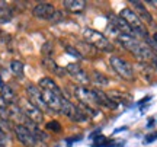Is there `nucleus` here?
Here are the masks:
<instances>
[{
	"mask_svg": "<svg viewBox=\"0 0 157 147\" xmlns=\"http://www.w3.org/2000/svg\"><path fill=\"white\" fill-rule=\"evenodd\" d=\"M118 42L125 48V50L131 51L140 61L146 63V61H153L154 60V52L151 51V48L146 44H143L140 41L137 40L135 37H129V35H122L119 34L118 35Z\"/></svg>",
	"mask_w": 157,
	"mask_h": 147,
	"instance_id": "1",
	"label": "nucleus"
},
{
	"mask_svg": "<svg viewBox=\"0 0 157 147\" xmlns=\"http://www.w3.org/2000/svg\"><path fill=\"white\" fill-rule=\"evenodd\" d=\"M83 37L86 42L92 45L96 50H101V51H106V52H111L113 51V45L112 42L108 40L106 37L101 32H98L95 29H90V28H84L83 29Z\"/></svg>",
	"mask_w": 157,
	"mask_h": 147,
	"instance_id": "2",
	"label": "nucleus"
},
{
	"mask_svg": "<svg viewBox=\"0 0 157 147\" xmlns=\"http://www.w3.org/2000/svg\"><path fill=\"white\" fill-rule=\"evenodd\" d=\"M119 16L129 25V28L132 29V32H134V37L135 35H141L144 38L148 37L144 23H143V21L138 17V15L134 10H131V9H122V10L119 12Z\"/></svg>",
	"mask_w": 157,
	"mask_h": 147,
	"instance_id": "3",
	"label": "nucleus"
},
{
	"mask_svg": "<svg viewBox=\"0 0 157 147\" xmlns=\"http://www.w3.org/2000/svg\"><path fill=\"white\" fill-rule=\"evenodd\" d=\"M111 67L115 70V73L122 77L124 80H134V70L131 67V64L128 61L122 60L121 57H117V56H112L111 57Z\"/></svg>",
	"mask_w": 157,
	"mask_h": 147,
	"instance_id": "4",
	"label": "nucleus"
},
{
	"mask_svg": "<svg viewBox=\"0 0 157 147\" xmlns=\"http://www.w3.org/2000/svg\"><path fill=\"white\" fill-rule=\"evenodd\" d=\"M26 95H28V101L32 105H35L42 112H50V109H48V106H47V103L44 101V93H42V91L39 89L38 86L28 85L26 86Z\"/></svg>",
	"mask_w": 157,
	"mask_h": 147,
	"instance_id": "5",
	"label": "nucleus"
},
{
	"mask_svg": "<svg viewBox=\"0 0 157 147\" xmlns=\"http://www.w3.org/2000/svg\"><path fill=\"white\" fill-rule=\"evenodd\" d=\"M19 106L22 108L23 114H25L34 124H36V125L42 124V121H44V114H42L41 109H38V108L35 106V105H32L29 101L19 102Z\"/></svg>",
	"mask_w": 157,
	"mask_h": 147,
	"instance_id": "6",
	"label": "nucleus"
},
{
	"mask_svg": "<svg viewBox=\"0 0 157 147\" xmlns=\"http://www.w3.org/2000/svg\"><path fill=\"white\" fill-rule=\"evenodd\" d=\"M13 131H15V134H16V138L22 143L23 146H26V147L35 146V137H34V134L31 133L29 128L23 127V125H15V127H13Z\"/></svg>",
	"mask_w": 157,
	"mask_h": 147,
	"instance_id": "7",
	"label": "nucleus"
},
{
	"mask_svg": "<svg viewBox=\"0 0 157 147\" xmlns=\"http://www.w3.org/2000/svg\"><path fill=\"white\" fill-rule=\"evenodd\" d=\"M42 93H44V101L50 109V112H61L64 96L58 95V93H51V92H42Z\"/></svg>",
	"mask_w": 157,
	"mask_h": 147,
	"instance_id": "8",
	"label": "nucleus"
},
{
	"mask_svg": "<svg viewBox=\"0 0 157 147\" xmlns=\"http://www.w3.org/2000/svg\"><path fill=\"white\" fill-rule=\"evenodd\" d=\"M54 12H56V7L51 3H38L34 7V16L38 19L50 21V17L54 15Z\"/></svg>",
	"mask_w": 157,
	"mask_h": 147,
	"instance_id": "9",
	"label": "nucleus"
},
{
	"mask_svg": "<svg viewBox=\"0 0 157 147\" xmlns=\"http://www.w3.org/2000/svg\"><path fill=\"white\" fill-rule=\"evenodd\" d=\"M111 17V22H112V26L117 29L119 34L122 35H129V37H134V32L132 29L129 28V25L125 21H124L121 16H115V15H109Z\"/></svg>",
	"mask_w": 157,
	"mask_h": 147,
	"instance_id": "10",
	"label": "nucleus"
},
{
	"mask_svg": "<svg viewBox=\"0 0 157 147\" xmlns=\"http://www.w3.org/2000/svg\"><path fill=\"white\" fill-rule=\"evenodd\" d=\"M38 87L42 92H51V93H58V95H61V91H60L58 85H57L52 79H50V77H42V79L38 82Z\"/></svg>",
	"mask_w": 157,
	"mask_h": 147,
	"instance_id": "11",
	"label": "nucleus"
},
{
	"mask_svg": "<svg viewBox=\"0 0 157 147\" xmlns=\"http://www.w3.org/2000/svg\"><path fill=\"white\" fill-rule=\"evenodd\" d=\"M131 5L135 6V13L138 15V17H140L141 21H144V22H147L148 25H153L154 23V21H153V16L150 15V12L147 10L146 7H144V5L141 3V2H131Z\"/></svg>",
	"mask_w": 157,
	"mask_h": 147,
	"instance_id": "12",
	"label": "nucleus"
},
{
	"mask_svg": "<svg viewBox=\"0 0 157 147\" xmlns=\"http://www.w3.org/2000/svg\"><path fill=\"white\" fill-rule=\"evenodd\" d=\"M63 6L67 12H71V13H80L86 9V3L83 0H66L63 2Z\"/></svg>",
	"mask_w": 157,
	"mask_h": 147,
	"instance_id": "13",
	"label": "nucleus"
},
{
	"mask_svg": "<svg viewBox=\"0 0 157 147\" xmlns=\"http://www.w3.org/2000/svg\"><path fill=\"white\" fill-rule=\"evenodd\" d=\"M0 98H2V99H3L7 105H15V103H17L16 93L13 92V89H12L10 86H6L5 85L2 89H0Z\"/></svg>",
	"mask_w": 157,
	"mask_h": 147,
	"instance_id": "14",
	"label": "nucleus"
},
{
	"mask_svg": "<svg viewBox=\"0 0 157 147\" xmlns=\"http://www.w3.org/2000/svg\"><path fill=\"white\" fill-rule=\"evenodd\" d=\"M42 64H44V67L47 68L48 72H51L52 74H56V76H58V77H63V76L66 74V70H64L63 67H60L52 58H44Z\"/></svg>",
	"mask_w": 157,
	"mask_h": 147,
	"instance_id": "15",
	"label": "nucleus"
},
{
	"mask_svg": "<svg viewBox=\"0 0 157 147\" xmlns=\"http://www.w3.org/2000/svg\"><path fill=\"white\" fill-rule=\"evenodd\" d=\"M108 96L111 98L115 103H124V105H128L129 102L132 101V98L129 96V95H127V93H122V92H117V91H113V92H109L108 93Z\"/></svg>",
	"mask_w": 157,
	"mask_h": 147,
	"instance_id": "16",
	"label": "nucleus"
},
{
	"mask_svg": "<svg viewBox=\"0 0 157 147\" xmlns=\"http://www.w3.org/2000/svg\"><path fill=\"white\" fill-rule=\"evenodd\" d=\"M76 112H77V106H76V105H73L71 102L67 101V99L64 98V101H63V106H61V112H60V114L66 115L67 118H70L71 121H73Z\"/></svg>",
	"mask_w": 157,
	"mask_h": 147,
	"instance_id": "17",
	"label": "nucleus"
},
{
	"mask_svg": "<svg viewBox=\"0 0 157 147\" xmlns=\"http://www.w3.org/2000/svg\"><path fill=\"white\" fill-rule=\"evenodd\" d=\"M12 19V9L7 3L0 2V23H6Z\"/></svg>",
	"mask_w": 157,
	"mask_h": 147,
	"instance_id": "18",
	"label": "nucleus"
},
{
	"mask_svg": "<svg viewBox=\"0 0 157 147\" xmlns=\"http://www.w3.org/2000/svg\"><path fill=\"white\" fill-rule=\"evenodd\" d=\"M10 70H12V73L15 74L16 77L22 79V77H23V70H25V66H23V63L19 61V60H12V63H10Z\"/></svg>",
	"mask_w": 157,
	"mask_h": 147,
	"instance_id": "19",
	"label": "nucleus"
},
{
	"mask_svg": "<svg viewBox=\"0 0 157 147\" xmlns=\"http://www.w3.org/2000/svg\"><path fill=\"white\" fill-rule=\"evenodd\" d=\"M92 76H93V77H92V80H93V83H96V85L106 86L108 83H109L108 77L105 76V74H102L101 72H93V74H92Z\"/></svg>",
	"mask_w": 157,
	"mask_h": 147,
	"instance_id": "20",
	"label": "nucleus"
},
{
	"mask_svg": "<svg viewBox=\"0 0 157 147\" xmlns=\"http://www.w3.org/2000/svg\"><path fill=\"white\" fill-rule=\"evenodd\" d=\"M74 77H76V80H77L78 85H82V86H87L90 83V77L87 76V73H86V72H83V70H82L80 73L76 74Z\"/></svg>",
	"mask_w": 157,
	"mask_h": 147,
	"instance_id": "21",
	"label": "nucleus"
},
{
	"mask_svg": "<svg viewBox=\"0 0 157 147\" xmlns=\"http://www.w3.org/2000/svg\"><path fill=\"white\" fill-rule=\"evenodd\" d=\"M41 51H42V56H44L45 58H51L52 52H54V45H52V42H48V41L44 42V45H42Z\"/></svg>",
	"mask_w": 157,
	"mask_h": 147,
	"instance_id": "22",
	"label": "nucleus"
},
{
	"mask_svg": "<svg viewBox=\"0 0 157 147\" xmlns=\"http://www.w3.org/2000/svg\"><path fill=\"white\" fill-rule=\"evenodd\" d=\"M66 72H68V73L71 74V76H76L77 73H80V72H82V67L78 66L77 63H70V64H67Z\"/></svg>",
	"mask_w": 157,
	"mask_h": 147,
	"instance_id": "23",
	"label": "nucleus"
},
{
	"mask_svg": "<svg viewBox=\"0 0 157 147\" xmlns=\"http://www.w3.org/2000/svg\"><path fill=\"white\" fill-rule=\"evenodd\" d=\"M141 66V73H143V76H144V79L146 80H150V77H153V70L150 66H147V64H140Z\"/></svg>",
	"mask_w": 157,
	"mask_h": 147,
	"instance_id": "24",
	"label": "nucleus"
},
{
	"mask_svg": "<svg viewBox=\"0 0 157 147\" xmlns=\"http://www.w3.org/2000/svg\"><path fill=\"white\" fill-rule=\"evenodd\" d=\"M64 12L61 10H56L54 12V15L50 17V21L51 22H54V23H58V22H61V21H64Z\"/></svg>",
	"mask_w": 157,
	"mask_h": 147,
	"instance_id": "25",
	"label": "nucleus"
},
{
	"mask_svg": "<svg viewBox=\"0 0 157 147\" xmlns=\"http://www.w3.org/2000/svg\"><path fill=\"white\" fill-rule=\"evenodd\" d=\"M66 51H67L70 56L76 57V58H78V60H82V58H83L82 52H80L78 50H76V48H74V47H71V45H67V47H66Z\"/></svg>",
	"mask_w": 157,
	"mask_h": 147,
	"instance_id": "26",
	"label": "nucleus"
},
{
	"mask_svg": "<svg viewBox=\"0 0 157 147\" xmlns=\"http://www.w3.org/2000/svg\"><path fill=\"white\" fill-rule=\"evenodd\" d=\"M47 128H48V130H52V131H57V133H58V131L61 130V125H60V122H58V121H50V122L47 124Z\"/></svg>",
	"mask_w": 157,
	"mask_h": 147,
	"instance_id": "27",
	"label": "nucleus"
},
{
	"mask_svg": "<svg viewBox=\"0 0 157 147\" xmlns=\"http://www.w3.org/2000/svg\"><path fill=\"white\" fill-rule=\"evenodd\" d=\"M103 144H106V138L103 136H98L93 141V147H102Z\"/></svg>",
	"mask_w": 157,
	"mask_h": 147,
	"instance_id": "28",
	"label": "nucleus"
},
{
	"mask_svg": "<svg viewBox=\"0 0 157 147\" xmlns=\"http://www.w3.org/2000/svg\"><path fill=\"white\" fill-rule=\"evenodd\" d=\"M6 144H7V136L0 130V147H6Z\"/></svg>",
	"mask_w": 157,
	"mask_h": 147,
	"instance_id": "29",
	"label": "nucleus"
},
{
	"mask_svg": "<svg viewBox=\"0 0 157 147\" xmlns=\"http://www.w3.org/2000/svg\"><path fill=\"white\" fill-rule=\"evenodd\" d=\"M156 138H157V133H153V134H150L148 137H146V140H144V141H146V143H151V141H154Z\"/></svg>",
	"mask_w": 157,
	"mask_h": 147,
	"instance_id": "30",
	"label": "nucleus"
},
{
	"mask_svg": "<svg viewBox=\"0 0 157 147\" xmlns=\"http://www.w3.org/2000/svg\"><path fill=\"white\" fill-rule=\"evenodd\" d=\"M80 138H82V136H77V137H74V138H68L67 143H73V141H76V140H80Z\"/></svg>",
	"mask_w": 157,
	"mask_h": 147,
	"instance_id": "31",
	"label": "nucleus"
},
{
	"mask_svg": "<svg viewBox=\"0 0 157 147\" xmlns=\"http://www.w3.org/2000/svg\"><path fill=\"white\" fill-rule=\"evenodd\" d=\"M151 40H153V42H154V44H156V45H157V32H154V34H153Z\"/></svg>",
	"mask_w": 157,
	"mask_h": 147,
	"instance_id": "32",
	"label": "nucleus"
}]
</instances>
